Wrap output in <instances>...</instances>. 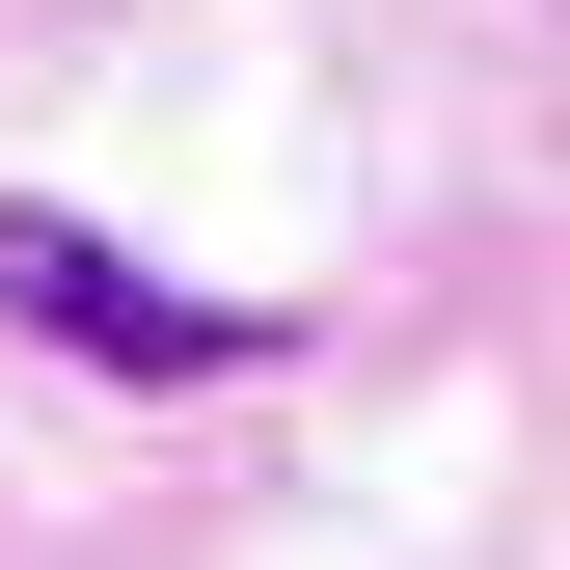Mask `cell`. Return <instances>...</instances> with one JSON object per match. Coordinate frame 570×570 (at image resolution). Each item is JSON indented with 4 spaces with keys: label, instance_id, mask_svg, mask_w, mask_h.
<instances>
[{
    "label": "cell",
    "instance_id": "cell-1",
    "mask_svg": "<svg viewBox=\"0 0 570 570\" xmlns=\"http://www.w3.org/2000/svg\"><path fill=\"white\" fill-rule=\"evenodd\" d=\"M0 326L82 353V381H272V299H190V272H136L109 218H55V190H0Z\"/></svg>",
    "mask_w": 570,
    "mask_h": 570
}]
</instances>
